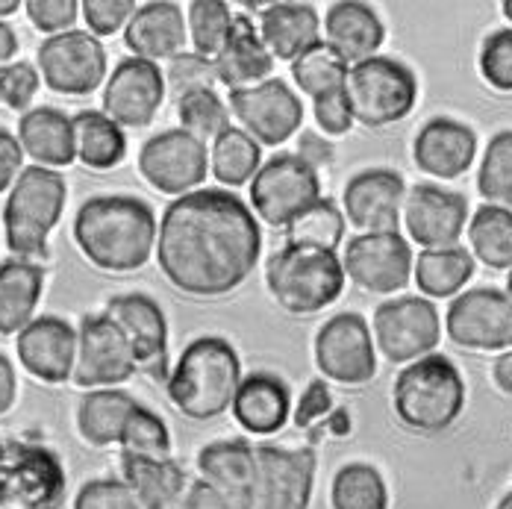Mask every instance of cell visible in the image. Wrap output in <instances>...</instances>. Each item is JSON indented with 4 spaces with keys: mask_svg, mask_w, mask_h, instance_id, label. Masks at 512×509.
Wrapping results in <instances>:
<instances>
[{
    "mask_svg": "<svg viewBox=\"0 0 512 509\" xmlns=\"http://www.w3.org/2000/svg\"><path fill=\"white\" fill-rule=\"evenodd\" d=\"M262 233L254 209L224 189H198L171 201L156 236L165 280L192 298L239 289L259 262Z\"/></svg>",
    "mask_w": 512,
    "mask_h": 509,
    "instance_id": "obj_1",
    "label": "cell"
},
{
    "mask_svg": "<svg viewBox=\"0 0 512 509\" xmlns=\"http://www.w3.org/2000/svg\"><path fill=\"white\" fill-rule=\"evenodd\" d=\"M159 224L151 206L130 195L89 198L74 215V242L95 268L127 274L156 251Z\"/></svg>",
    "mask_w": 512,
    "mask_h": 509,
    "instance_id": "obj_2",
    "label": "cell"
},
{
    "mask_svg": "<svg viewBox=\"0 0 512 509\" xmlns=\"http://www.w3.org/2000/svg\"><path fill=\"white\" fill-rule=\"evenodd\" d=\"M242 386V359L218 336L195 339L165 380L168 401L192 421H212L233 407Z\"/></svg>",
    "mask_w": 512,
    "mask_h": 509,
    "instance_id": "obj_3",
    "label": "cell"
},
{
    "mask_svg": "<svg viewBox=\"0 0 512 509\" xmlns=\"http://www.w3.org/2000/svg\"><path fill=\"white\" fill-rule=\"evenodd\" d=\"M392 407L401 424L415 433H442L465 407L462 374L442 354L415 359L395 380Z\"/></svg>",
    "mask_w": 512,
    "mask_h": 509,
    "instance_id": "obj_4",
    "label": "cell"
},
{
    "mask_svg": "<svg viewBox=\"0 0 512 509\" xmlns=\"http://www.w3.org/2000/svg\"><path fill=\"white\" fill-rule=\"evenodd\" d=\"M65 195V180L51 168L30 165L21 171L3 204L6 248L18 259L33 262L48 256V236L62 218Z\"/></svg>",
    "mask_w": 512,
    "mask_h": 509,
    "instance_id": "obj_5",
    "label": "cell"
},
{
    "mask_svg": "<svg viewBox=\"0 0 512 509\" xmlns=\"http://www.w3.org/2000/svg\"><path fill=\"white\" fill-rule=\"evenodd\" d=\"M268 292L286 312L312 315L333 304L345 289L342 259L330 251L280 248L265 265Z\"/></svg>",
    "mask_w": 512,
    "mask_h": 509,
    "instance_id": "obj_6",
    "label": "cell"
},
{
    "mask_svg": "<svg viewBox=\"0 0 512 509\" xmlns=\"http://www.w3.org/2000/svg\"><path fill=\"white\" fill-rule=\"evenodd\" d=\"M354 121L377 130L407 118L418 101V80L410 68L389 56H374L354 65L345 83Z\"/></svg>",
    "mask_w": 512,
    "mask_h": 509,
    "instance_id": "obj_7",
    "label": "cell"
},
{
    "mask_svg": "<svg viewBox=\"0 0 512 509\" xmlns=\"http://www.w3.org/2000/svg\"><path fill=\"white\" fill-rule=\"evenodd\" d=\"M321 201L318 171L304 156L280 153L256 171L251 180V209L271 227H289L301 212Z\"/></svg>",
    "mask_w": 512,
    "mask_h": 509,
    "instance_id": "obj_8",
    "label": "cell"
},
{
    "mask_svg": "<svg viewBox=\"0 0 512 509\" xmlns=\"http://www.w3.org/2000/svg\"><path fill=\"white\" fill-rule=\"evenodd\" d=\"M65 468L42 445H9L0 462V509H56Z\"/></svg>",
    "mask_w": 512,
    "mask_h": 509,
    "instance_id": "obj_9",
    "label": "cell"
},
{
    "mask_svg": "<svg viewBox=\"0 0 512 509\" xmlns=\"http://www.w3.org/2000/svg\"><path fill=\"white\" fill-rule=\"evenodd\" d=\"M139 371L136 354L118 324L103 315H86L77 327V362L71 380L80 389H112Z\"/></svg>",
    "mask_w": 512,
    "mask_h": 509,
    "instance_id": "obj_10",
    "label": "cell"
},
{
    "mask_svg": "<svg viewBox=\"0 0 512 509\" xmlns=\"http://www.w3.org/2000/svg\"><path fill=\"white\" fill-rule=\"evenodd\" d=\"M374 345L395 365H410L433 354L442 336L439 312L427 298H398L377 306L371 324Z\"/></svg>",
    "mask_w": 512,
    "mask_h": 509,
    "instance_id": "obj_11",
    "label": "cell"
},
{
    "mask_svg": "<svg viewBox=\"0 0 512 509\" xmlns=\"http://www.w3.org/2000/svg\"><path fill=\"white\" fill-rule=\"evenodd\" d=\"M227 103L239 127L259 142V148H277L289 142L304 121L301 98L283 80H265L259 86L233 89L227 95Z\"/></svg>",
    "mask_w": 512,
    "mask_h": 509,
    "instance_id": "obj_12",
    "label": "cell"
},
{
    "mask_svg": "<svg viewBox=\"0 0 512 509\" xmlns=\"http://www.w3.org/2000/svg\"><path fill=\"white\" fill-rule=\"evenodd\" d=\"M142 177L162 195H192L209 174V151L186 130H165L148 139L139 151Z\"/></svg>",
    "mask_w": 512,
    "mask_h": 509,
    "instance_id": "obj_13",
    "label": "cell"
},
{
    "mask_svg": "<svg viewBox=\"0 0 512 509\" xmlns=\"http://www.w3.org/2000/svg\"><path fill=\"white\" fill-rule=\"evenodd\" d=\"M315 365L321 374L342 386H362L377 374L374 336L357 312L330 318L315 336Z\"/></svg>",
    "mask_w": 512,
    "mask_h": 509,
    "instance_id": "obj_14",
    "label": "cell"
},
{
    "mask_svg": "<svg viewBox=\"0 0 512 509\" xmlns=\"http://www.w3.org/2000/svg\"><path fill=\"white\" fill-rule=\"evenodd\" d=\"M39 74L59 95H89L106 77V51L101 39L86 30L51 36L39 48Z\"/></svg>",
    "mask_w": 512,
    "mask_h": 509,
    "instance_id": "obj_15",
    "label": "cell"
},
{
    "mask_svg": "<svg viewBox=\"0 0 512 509\" xmlns=\"http://www.w3.org/2000/svg\"><path fill=\"white\" fill-rule=\"evenodd\" d=\"M345 277L371 295H392L410 283L412 251L401 233H359L342 256Z\"/></svg>",
    "mask_w": 512,
    "mask_h": 509,
    "instance_id": "obj_16",
    "label": "cell"
},
{
    "mask_svg": "<svg viewBox=\"0 0 512 509\" xmlns=\"http://www.w3.org/2000/svg\"><path fill=\"white\" fill-rule=\"evenodd\" d=\"M448 336L468 351H512V301L498 289H471L448 306Z\"/></svg>",
    "mask_w": 512,
    "mask_h": 509,
    "instance_id": "obj_17",
    "label": "cell"
},
{
    "mask_svg": "<svg viewBox=\"0 0 512 509\" xmlns=\"http://www.w3.org/2000/svg\"><path fill=\"white\" fill-rule=\"evenodd\" d=\"M312 483H315L312 451L259 445L251 509H309Z\"/></svg>",
    "mask_w": 512,
    "mask_h": 509,
    "instance_id": "obj_18",
    "label": "cell"
},
{
    "mask_svg": "<svg viewBox=\"0 0 512 509\" xmlns=\"http://www.w3.org/2000/svg\"><path fill=\"white\" fill-rule=\"evenodd\" d=\"M165 101V74L148 59H124L103 86V115L118 127L142 130Z\"/></svg>",
    "mask_w": 512,
    "mask_h": 509,
    "instance_id": "obj_19",
    "label": "cell"
},
{
    "mask_svg": "<svg viewBox=\"0 0 512 509\" xmlns=\"http://www.w3.org/2000/svg\"><path fill=\"white\" fill-rule=\"evenodd\" d=\"M407 186L398 171L368 168L348 180L342 209L359 233H398Z\"/></svg>",
    "mask_w": 512,
    "mask_h": 509,
    "instance_id": "obj_20",
    "label": "cell"
},
{
    "mask_svg": "<svg viewBox=\"0 0 512 509\" xmlns=\"http://www.w3.org/2000/svg\"><path fill=\"white\" fill-rule=\"evenodd\" d=\"M468 224V204L457 192L439 186H415L404 201V227L415 245L424 251L457 248Z\"/></svg>",
    "mask_w": 512,
    "mask_h": 509,
    "instance_id": "obj_21",
    "label": "cell"
},
{
    "mask_svg": "<svg viewBox=\"0 0 512 509\" xmlns=\"http://www.w3.org/2000/svg\"><path fill=\"white\" fill-rule=\"evenodd\" d=\"M106 315L118 324L127 336L139 371L151 374L154 380H168V321L162 306L148 295H118L106 304Z\"/></svg>",
    "mask_w": 512,
    "mask_h": 509,
    "instance_id": "obj_22",
    "label": "cell"
},
{
    "mask_svg": "<svg viewBox=\"0 0 512 509\" xmlns=\"http://www.w3.org/2000/svg\"><path fill=\"white\" fill-rule=\"evenodd\" d=\"M15 351L24 371L33 374L36 380L65 383L71 380L77 362V330L56 315L33 318L18 333Z\"/></svg>",
    "mask_w": 512,
    "mask_h": 509,
    "instance_id": "obj_23",
    "label": "cell"
},
{
    "mask_svg": "<svg viewBox=\"0 0 512 509\" xmlns=\"http://www.w3.org/2000/svg\"><path fill=\"white\" fill-rule=\"evenodd\" d=\"M477 153V136L468 124L454 121V118H433L427 121L415 142H412V156L415 165L439 180H457L462 177Z\"/></svg>",
    "mask_w": 512,
    "mask_h": 509,
    "instance_id": "obj_24",
    "label": "cell"
},
{
    "mask_svg": "<svg viewBox=\"0 0 512 509\" xmlns=\"http://www.w3.org/2000/svg\"><path fill=\"white\" fill-rule=\"evenodd\" d=\"M186 39H189L186 12L168 0L142 3L133 12L130 24L124 27L127 48L136 53V59H148V62L180 56Z\"/></svg>",
    "mask_w": 512,
    "mask_h": 509,
    "instance_id": "obj_25",
    "label": "cell"
},
{
    "mask_svg": "<svg viewBox=\"0 0 512 509\" xmlns=\"http://www.w3.org/2000/svg\"><path fill=\"white\" fill-rule=\"evenodd\" d=\"M201 480H206L230 509H251L256 483V448L248 442H212L198 457Z\"/></svg>",
    "mask_w": 512,
    "mask_h": 509,
    "instance_id": "obj_26",
    "label": "cell"
},
{
    "mask_svg": "<svg viewBox=\"0 0 512 509\" xmlns=\"http://www.w3.org/2000/svg\"><path fill=\"white\" fill-rule=\"evenodd\" d=\"M324 36L327 45L354 68L359 62L377 56L386 39V27L368 3L339 0L330 6L324 18Z\"/></svg>",
    "mask_w": 512,
    "mask_h": 509,
    "instance_id": "obj_27",
    "label": "cell"
},
{
    "mask_svg": "<svg viewBox=\"0 0 512 509\" xmlns=\"http://www.w3.org/2000/svg\"><path fill=\"white\" fill-rule=\"evenodd\" d=\"M233 418L251 436H274L283 430L292 412L289 386L274 374H251L242 380L233 398Z\"/></svg>",
    "mask_w": 512,
    "mask_h": 509,
    "instance_id": "obj_28",
    "label": "cell"
},
{
    "mask_svg": "<svg viewBox=\"0 0 512 509\" xmlns=\"http://www.w3.org/2000/svg\"><path fill=\"white\" fill-rule=\"evenodd\" d=\"M212 65H215L218 83H224L233 92V89H248V86L265 83V77L274 65V56L268 53L254 24L245 15H236L233 30L227 36L224 48L212 59Z\"/></svg>",
    "mask_w": 512,
    "mask_h": 509,
    "instance_id": "obj_29",
    "label": "cell"
},
{
    "mask_svg": "<svg viewBox=\"0 0 512 509\" xmlns=\"http://www.w3.org/2000/svg\"><path fill=\"white\" fill-rule=\"evenodd\" d=\"M318 12L309 3H271L259 12V36L274 59L295 62L301 53L315 48L318 39Z\"/></svg>",
    "mask_w": 512,
    "mask_h": 509,
    "instance_id": "obj_30",
    "label": "cell"
},
{
    "mask_svg": "<svg viewBox=\"0 0 512 509\" xmlns=\"http://www.w3.org/2000/svg\"><path fill=\"white\" fill-rule=\"evenodd\" d=\"M18 142L24 156L36 159L42 168H65L77 159L74 151V124L65 112L53 106H39L21 115Z\"/></svg>",
    "mask_w": 512,
    "mask_h": 509,
    "instance_id": "obj_31",
    "label": "cell"
},
{
    "mask_svg": "<svg viewBox=\"0 0 512 509\" xmlns=\"http://www.w3.org/2000/svg\"><path fill=\"white\" fill-rule=\"evenodd\" d=\"M45 271L27 259L0 262V336H18L39 306Z\"/></svg>",
    "mask_w": 512,
    "mask_h": 509,
    "instance_id": "obj_32",
    "label": "cell"
},
{
    "mask_svg": "<svg viewBox=\"0 0 512 509\" xmlns=\"http://www.w3.org/2000/svg\"><path fill=\"white\" fill-rule=\"evenodd\" d=\"M121 474L142 509H174L192 483L189 474L174 459L154 462V459L121 457Z\"/></svg>",
    "mask_w": 512,
    "mask_h": 509,
    "instance_id": "obj_33",
    "label": "cell"
},
{
    "mask_svg": "<svg viewBox=\"0 0 512 509\" xmlns=\"http://www.w3.org/2000/svg\"><path fill=\"white\" fill-rule=\"evenodd\" d=\"M139 407L127 392L121 389H98L89 392L77 407V430L86 445L109 448L121 442V433L127 427V418Z\"/></svg>",
    "mask_w": 512,
    "mask_h": 509,
    "instance_id": "obj_34",
    "label": "cell"
},
{
    "mask_svg": "<svg viewBox=\"0 0 512 509\" xmlns=\"http://www.w3.org/2000/svg\"><path fill=\"white\" fill-rule=\"evenodd\" d=\"M71 124H74V151L86 168L109 171L124 159L127 136L109 115L86 109V112H77Z\"/></svg>",
    "mask_w": 512,
    "mask_h": 509,
    "instance_id": "obj_35",
    "label": "cell"
},
{
    "mask_svg": "<svg viewBox=\"0 0 512 509\" xmlns=\"http://www.w3.org/2000/svg\"><path fill=\"white\" fill-rule=\"evenodd\" d=\"M209 168L212 177L221 186L239 189L245 183H251L256 171L262 168V148L254 142L242 127H230L224 130L215 142H212V153H209Z\"/></svg>",
    "mask_w": 512,
    "mask_h": 509,
    "instance_id": "obj_36",
    "label": "cell"
},
{
    "mask_svg": "<svg viewBox=\"0 0 512 509\" xmlns=\"http://www.w3.org/2000/svg\"><path fill=\"white\" fill-rule=\"evenodd\" d=\"M474 274V256L465 248L421 251L415 259V283L427 298H451Z\"/></svg>",
    "mask_w": 512,
    "mask_h": 509,
    "instance_id": "obj_37",
    "label": "cell"
},
{
    "mask_svg": "<svg viewBox=\"0 0 512 509\" xmlns=\"http://www.w3.org/2000/svg\"><path fill=\"white\" fill-rule=\"evenodd\" d=\"M471 254L489 268L512 271V209L504 206H480L468 224Z\"/></svg>",
    "mask_w": 512,
    "mask_h": 509,
    "instance_id": "obj_38",
    "label": "cell"
},
{
    "mask_svg": "<svg viewBox=\"0 0 512 509\" xmlns=\"http://www.w3.org/2000/svg\"><path fill=\"white\" fill-rule=\"evenodd\" d=\"M345 236V212L333 201L321 198L307 212H301L286 227V248H307V251H330L336 254Z\"/></svg>",
    "mask_w": 512,
    "mask_h": 509,
    "instance_id": "obj_39",
    "label": "cell"
},
{
    "mask_svg": "<svg viewBox=\"0 0 512 509\" xmlns=\"http://www.w3.org/2000/svg\"><path fill=\"white\" fill-rule=\"evenodd\" d=\"M333 509H389V489L374 465L351 462L336 471L330 489Z\"/></svg>",
    "mask_w": 512,
    "mask_h": 509,
    "instance_id": "obj_40",
    "label": "cell"
},
{
    "mask_svg": "<svg viewBox=\"0 0 512 509\" xmlns=\"http://www.w3.org/2000/svg\"><path fill=\"white\" fill-rule=\"evenodd\" d=\"M348 71H351V65L327 42H318L315 48H309L307 53H301L292 62V77H295L298 89L307 95L309 101H315L321 95H330L336 89H345Z\"/></svg>",
    "mask_w": 512,
    "mask_h": 509,
    "instance_id": "obj_41",
    "label": "cell"
},
{
    "mask_svg": "<svg viewBox=\"0 0 512 509\" xmlns=\"http://www.w3.org/2000/svg\"><path fill=\"white\" fill-rule=\"evenodd\" d=\"M236 15L230 12L227 3L221 0H192L189 3V15H186V27H189V39L195 53H201L206 59H215L218 51L224 48L230 30H233Z\"/></svg>",
    "mask_w": 512,
    "mask_h": 509,
    "instance_id": "obj_42",
    "label": "cell"
},
{
    "mask_svg": "<svg viewBox=\"0 0 512 509\" xmlns=\"http://www.w3.org/2000/svg\"><path fill=\"white\" fill-rule=\"evenodd\" d=\"M121 457L127 459H171V436H168V427L165 421L151 412L148 407L133 409V415L127 418V427L121 433Z\"/></svg>",
    "mask_w": 512,
    "mask_h": 509,
    "instance_id": "obj_43",
    "label": "cell"
},
{
    "mask_svg": "<svg viewBox=\"0 0 512 509\" xmlns=\"http://www.w3.org/2000/svg\"><path fill=\"white\" fill-rule=\"evenodd\" d=\"M180 130L195 136L198 142H215L224 130H230V109L215 95V89L189 92L177 101Z\"/></svg>",
    "mask_w": 512,
    "mask_h": 509,
    "instance_id": "obj_44",
    "label": "cell"
},
{
    "mask_svg": "<svg viewBox=\"0 0 512 509\" xmlns=\"http://www.w3.org/2000/svg\"><path fill=\"white\" fill-rule=\"evenodd\" d=\"M477 192L489 206L512 209V130L498 133L483 153Z\"/></svg>",
    "mask_w": 512,
    "mask_h": 509,
    "instance_id": "obj_45",
    "label": "cell"
},
{
    "mask_svg": "<svg viewBox=\"0 0 512 509\" xmlns=\"http://www.w3.org/2000/svg\"><path fill=\"white\" fill-rule=\"evenodd\" d=\"M218 83L215 65L212 59H206L201 53H180L171 59L168 74H165V89L174 92V98L180 101L189 92H201V89H212Z\"/></svg>",
    "mask_w": 512,
    "mask_h": 509,
    "instance_id": "obj_46",
    "label": "cell"
},
{
    "mask_svg": "<svg viewBox=\"0 0 512 509\" xmlns=\"http://www.w3.org/2000/svg\"><path fill=\"white\" fill-rule=\"evenodd\" d=\"M480 74L495 92H512V27L495 30L480 45Z\"/></svg>",
    "mask_w": 512,
    "mask_h": 509,
    "instance_id": "obj_47",
    "label": "cell"
},
{
    "mask_svg": "<svg viewBox=\"0 0 512 509\" xmlns=\"http://www.w3.org/2000/svg\"><path fill=\"white\" fill-rule=\"evenodd\" d=\"M42 86V74L30 62L0 65V103L9 109H27Z\"/></svg>",
    "mask_w": 512,
    "mask_h": 509,
    "instance_id": "obj_48",
    "label": "cell"
},
{
    "mask_svg": "<svg viewBox=\"0 0 512 509\" xmlns=\"http://www.w3.org/2000/svg\"><path fill=\"white\" fill-rule=\"evenodd\" d=\"M27 18L36 30H42L48 39L62 36L74 30V21L80 15V3L77 0H27L24 3Z\"/></svg>",
    "mask_w": 512,
    "mask_h": 509,
    "instance_id": "obj_49",
    "label": "cell"
},
{
    "mask_svg": "<svg viewBox=\"0 0 512 509\" xmlns=\"http://www.w3.org/2000/svg\"><path fill=\"white\" fill-rule=\"evenodd\" d=\"M74 509H142V504L124 480H92L77 492Z\"/></svg>",
    "mask_w": 512,
    "mask_h": 509,
    "instance_id": "obj_50",
    "label": "cell"
},
{
    "mask_svg": "<svg viewBox=\"0 0 512 509\" xmlns=\"http://www.w3.org/2000/svg\"><path fill=\"white\" fill-rule=\"evenodd\" d=\"M136 9L139 6L133 0H83L80 3V12H83V18H86L95 39L98 36H112L121 27H127Z\"/></svg>",
    "mask_w": 512,
    "mask_h": 509,
    "instance_id": "obj_51",
    "label": "cell"
},
{
    "mask_svg": "<svg viewBox=\"0 0 512 509\" xmlns=\"http://www.w3.org/2000/svg\"><path fill=\"white\" fill-rule=\"evenodd\" d=\"M312 112H315L318 127L324 133H330V136H342L354 124V112H351V101H348V92L345 89H336L330 95L315 98L312 101Z\"/></svg>",
    "mask_w": 512,
    "mask_h": 509,
    "instance_id": "obj_52",
    "label": "cell"
},
{
    "mask_svg": "<svg viewBox=\"0 0 512 509\" xmlns=\"http://www.w3.org/2000/svg\"><path fill=\"white\" fill-rule=\"evenodd\" d=\"M21 171H24V148L18 136H12L9 130H0V195L15 186Z\"/></svg>",
    "mask_w": 512,
    "mask_h": 509,
    "instance_id": "obj_53",
    "label": "cell"
},
{
    "mask_svg": "<svg viewBox=\"0 0 512 509\" xmlns=\"http://www.w3.org/2000/svg\"><path fill=\"white\" fill-rule=\"evenodd\" d=\"M174 509H230V504L206 480H192L183 501Z\"/></svg>",
    "mask_w": 512,
    "mask_h": 509,
    "instance_id": "obj_54",
    "label": "cell"
},
{
    "mask_svg": "<svg viewBox=\"0 0 512 509\" xmlns=\"http://www.w3.org/2000/svg\"><path fill=\"white\" fill-rule=\"evenodd\" d=\"M330 409V395H327V386L321 383V380H315L312 386L307 389V398L301 401V409H298V415H295V421H298V427H307L312 424L318 415H324Z\"/></svg>",
    "mask_w": 512,
    "mask_h": 509,
    "instance_id": "obj_55",
    "label": "cell"
},
{
    "mask_svg": "<svg viewBox=\"0 0 512 509\" xmlns=\"http://www.w3.org/2000/svg\"><path fill=\"white\" fill-rule=\"evenodd\" d=\"M18 395V383H15V368L12 362L0 354V415H6Z\"/></svg>",
    "mask_w": 512,
    "mask_h": 509,
    "instance_id": "obj_56",
    "label": "cell"
},
{
    "mask_svg": "<svg viewBox=\"0 0 512 509\" xmlns=\"http://www.w3.org/2000/svg\"><path fill=\"white\" fill-rule=\"evenodd\" d=\"M492 377H495V383H498L501 392L512 395V351H507V354H501V357L495 359Z\"/></svg>",
    "mask_w": 512,
    "mask_h": 509,
    "instance_id": "obj_57",
    "label": "cell"
},
{
    "mask_svg": "<svg viewBox=\"0 0 512 509\" xmlns=\"http://www.w3.org/2000/svg\"><path fill=\"white\" fill-rule=\"evenodd\" d=\"M15 53H18V36H15L12 27H6L0 21V65H6Z\"/></svg>",
    "mask_w": 512,
    "mask_h": 509,
    "instance_id": "obj_58",
    "label": "cell"
},
{
    "mask_svg": "<svg viewBox=\"0 0 512 509\" xmlns=\"http://www.w3.org/2000/svg\"><path fill=\"white\" fill-rule=\"evenodd\" d=\"M18 0H0V18H6V15H12V12H18Z\"/></svg>",
    "mask_w": 512,
    "mask_h": 509,
    "instance_id": "obj_59",
    "label": "cell"
},
{
    "mask_svg": "<svg viewBox=\"0 0 512 509\" xmlns=\"http://www.w3.org/2000/svg\"><path fill=\"white\" fill-rule=\"evenodd\" d=\"M501 9H504L507 21H510V24H512V0H504V6H501Z\"/></svg>",
    "mask_w": 512,
    "mask_h": 509,
    "instance_id": "obj_60",
    "label": "cell"
},
{
    "mask_svg": "<svg viewBox=\"0 0 512 509\" xmlns=\"http://www.w3.org/2000/svg\"><path fill=\"white\" fill-rule=\"evenodd\" d=\"M495 509H512V492L510 495H507V498H504V501H501V504H498V507Z\"/></svg>",
    "mask_w": 512,
    "mask_h": 509,
    "instance_id": "obj_61",
    "label": "cell"
},
{
    "mask_svg": "<svg viewBox=\"0 0 512 509\" xmlns=\"http://www.w3.org/2000/svg\"><path fill=\"white\" fill-rule=\"evenodd\" d=\"M507 295H510V301H512V271H510V277H507Z\"/></svg>",
    "mask_w": 512,
    "mask_h": 509,
    "instance_id": "obj_62",
    "label": "cell"
},
{
    "mask_svg": "<svg viewBox=\"0 0 512 509\" xmlns=\"http://www.w3.org/2000/svg\"><path fill=\"white\" fill-rule=\"evenodd\" d=\"M3 454H6V448H3V445H0V462H3Z\"/></svg>",
    "mask_w": 512,
    "mask_h": 509,
    "instance_id": "obj_63",
    "label": "cell"
}]
</instances>
